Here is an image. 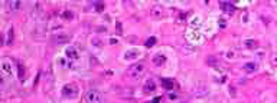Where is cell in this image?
Segmentation results:
<instances>
[{
    "mask_svg": "<svg viewBox=\"0 0 277 103\" xmlns=\"http://www.w3.org/2000/svg\"><path fill=\"white\" fill-rule=\"evenodd\" d=\"M77 95H78V90H77V87H75L74 85H67V86H64V89H62V96H64V98H67V99H74V98H77Z\"/></svg>",
    "mask_w": 277,
    "mask_h": 103,
    "instance_id": "obj_1",
    "label": "cell"
},
{
    "mask_svg": "<svg viewBox=\"0 0 277 103\" xmlns=\"http://www.w3.org/2000/svg\"><path fill=\"white\" fill-rule=\"evenodd\" d=\"M87 102H103V96L98 92H88Z\"/></svg>",
    "mask_w": 277,
    "mask_h": 103,
    "instance_id": "obj_2",
    "label": "cell"
},
{
    "mask_svg": "<svg viewBox=\"0 0 277 103\" xmlns=\"http://www.w3.org/2000/svg\"><path fill=\"white\" fill-rule=\"evenodd\" d=\"M219 6H221L224 10H227L228 13H233V12L235 10V6H234L231 1H219Z\"/></svg>",
    "mask_w": 277,
    "mask_h": 103,
    "instance_id": "obj_3",
    "label": "cell"
},
{
    "mask_svg": "<svg viewBox=\"0 0 277 103\" xmlns=\"http://www.w3.org/2000/svg\"><path fill=\"white\" fill-rule=\"evenodd\" d=\"M162 86H163L165 89L170 90V89L175 87V80H173V79H166V77H163V79H162Z\"/></svg>",
    "mask_w": 277,
    "mask_h": 103,
    "instance_id": "obj_4",
    "label": "cell"
},
{
    "mask_svg": "<svg viewBox=\"0 0 277 103\" xmlns=\"http://www.w3.org/2000/svg\"><path fill=\"white\" fill-rule=\"evenodd\" d=\"M67 56L69 57V59H78V52H77V49L75 47H68L67 49Z\"/></svg>",
    "mask_w": 277,
    "mask_h": 103,
    "instance_id": "obj_5",
    "label": "cell"
},
{
    "mask_svg": "<svg viewBox=\"0 0 277 103\" xmlns=\"http://www.w3.org/2000/svg\"><path fill=\"white\" fill-rule=\"evenodd\" d=\"M142 70H143V65H134V66H131V68H130V70H128V72H130V74L137 76Z\"/></svg>",
    "mask_w": 277,
    "mask_h": 103,
    "instance_id": "obj_6",
    "label": "cell"
},
{
    "mask_svg": "<svg viewBox=\"0 0 277 103\" xmlns=\"http://www.w3.org/2000/svg\"><path fill=\"white\" fill-rule=\"evenodd\" d=\"M165 62H166V57H165L163 55H156V56L153 57V63H155V65H158V66L163 65Z\"/></svg>",
    "mask_w": 277,
    "mask_h": 103,
    "instance_id": "obj_7",
    "label": "cell"
},
{
    "mask_svg": "<svg viewBox=\"0 0 277 103\" xmlns=\"http://www.w3.org/2000/svg\"><path fill=\"white\" fill-rule=\"evenodd\" d=\"M139 56V52L137 50H130V52H127L126 55H124V59L126 60H131V59H136Z\"/></svg>",
    "mask_w": 277,
    "mask_h": 103,
    "instance_id": "obj_8",
    "label": "cell"
},
{
    "mask_svg": "<svg viewBox=\"0 0 277 103\" xmlns=\"http://www.w3.org/2000/svg\"><path fill=\"white\" fill-rule=\"evenodd\" d=\"M155 89H156L155 82H153V80H147V82H146V86H144V90H146V92H153Z\"/></svg>",
    "mask_w": 277,
    "mask_h": 103,
    "instance_id": "obj_9",
    "label": "cell"
},
{
    "mask_svg": "<svg viewBox=\"0 0 277 103\" xmlns=\"http://www.w3.org/2000/svg\"><path fill=\"white\" fill-rule=\"evenodd\" d=\"M1 69H3V72H4L7 76H12V68H10V63H7V62H3V65H1Z\"/></svg>",
    "mask_w": 277,
    "mask_h": 103,
    "instance_id": "obj_10",
    "label": "cell"
},
{
    "mask_svg": "<svg viewBox=\"0 0 277 103\" xmlns=\"http://www.w3.org/2000/svg\"><path fill=\"white\" fill-rule=\"evenodd\" d=\"M156 42H158V39L155 37V36H152V37H149L147 40H146V47H152V46H155L156 44Z\"/></svg>",
    "mask_w": 277,
    "mask_h": 103,
    "instance_id": "obj_11",
    "label": "cell"
},
{
    "mask_svg": "<svg viewBox=\"0 0 277 103\" xmlns=\"http://www.w3.org/2000/svg\"><path fill=\"white\" fill-rule=\"evenodd\" d=\"M7 4H9V9H10V10H17L19 6H20V1H9Z\"/></svg>",
    "mask_w": 277,
    "mask_h": 103,
    "instance_id": "obj_12",
    "label": "cell"
},
{
    "mask_svg": "<svg viewBox=\"0 0 277 103\" xmlns=\"http://www.w3.org/2000/svg\"><path fill=\"white\" fill-rule=\"evenodd\" d=\"M92 6H94V9L98 10V12H101V10L104 9V3H103V1H92Z\"/></svg>",
    "mask_w": 277,
    "mask_h": 103,
    "instance_id": "obj_13",
    "label": "cell"
},
{
    "mask_svg": "<svg viewBox=\"0 0 277 103\" xmlns=\"http://www.w3.org/2000/svg\"><path fill=\"white\" fill-rule=\"evenodd\" d=\"M244 69H245V70H248V72H253V70H255V69H257V66H255L254 63H251V62H250V63H245V65H244Z\"/></svg>",
    "mask_w": 277,
    "mask_h": 103,
    "instance_id": "obj_14",
    "label": "cell"
},
{
    "mask_svg": "<svg viewBox=\"0 0 277 103\" xmlns=\"http://www.w3.org/2000/svg\"><path fill=\"white\" fill-rule=\"evenodd\" d=\"M65 16H67L65 19H71V17H72V13H71V12H65Z\"/></svg>",
    "mask_w": 277,
    "mask_h": 103,
    "instance_id": "obj_15",
    "label": "cell"
},
{
    "mask_svg": "<svg viewBox=\"0 0 277 103\" xmlns=\"http://www.w3.org/2000/svg\"><path fill=\"white\" fill-rule=\"evenodd\" d=\"M219 25H221V27H222V29L225 27V22H224V20H221V22H219Z\"/></svg>",
    "mask_w": 277,
    "mask_h": 103,
    "instance_id": "obj_16",
    "label": "cell"
},
{
    "mask_svg": "<svg viewBox=\"0 0 277 103\" xmlns=\"http://www.w3.org/2000/svg\"><path fill=\"white\" fill-rule=\"evenodd\" d=\"M160 100H162V99H160V98H155V99H153V102H155V103L160 102Z\"/></svg>",
    "mask_w": 277,
    "mask_h": 103,
    "instance_id": "obj_17",
    "label": "cell"
}]
</instances>
